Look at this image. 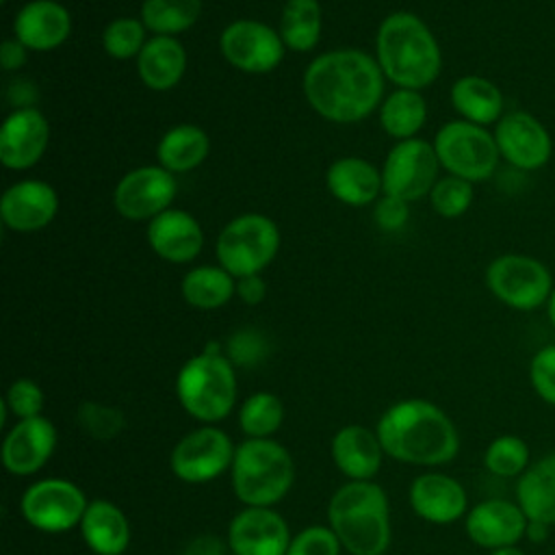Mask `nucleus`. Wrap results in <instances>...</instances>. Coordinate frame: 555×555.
Listing matches in <instances>:
<instances>
[{
  "label": "nucleus",
  "mask_w": 555,
  "mask_h": 555,
  "mask_svg": "<svg viewBox=\"0 0 555 555\" xmlns=\"http://www.w3.org/2000/svg\"><path fill=\"white\" fill-rule=\"evenodd\" d=\"M173 195V173L160 165H145L128 171L117 182L113 191V206L124 219L143 221L167 210Z\"/></svg>",
  "instance_id": "4468645a"
},
{
  "label": "nucleus",
  "mask_w": 555,
  "mask_h": 555,
  "mask_svg": "<svg viewBox=\"0 0 555 555\" xmlns=\"http://www.w3.org/2000/svg\"><path fill=\"white\" fill-rule=\"evenodd\" d=\"M291 531L273 507L245 505L228 527L232 555H286Z\"/></svg>",
  "instance_id": "f3484780"
},
{
  "label": "nucleus",
  "mask_w": 555,
  "mask_h": 555,
  "mask_svg": "<svg viewBox=\"0 0 555 555\" xmlns=\"http://www.w3.org/2000/svg\"><path fill=\"white\" fill-rule=\"evenodd\" d=\"M438 167L440 160L436 156L434 143H427L418 137L399 141L388 152L382 167L384 195H392L403 202L429 195L438 182Z\"/></svg>",
  "instance_id": "9b49d317"
},
{
  "label": "nucleus",
  "mask_w": 555,
  "mask_h": 555,
  "mask_svg": "<svg viewBox=\"0 0 555 555\" xmlns=\"http://www.w3.org/2000/svg\"><path fill=\"white\" fill-rule=\"evenodd\" d=\"M147 243L152 251L173 264L197 258L204 247V232L197 219L182 208H167L147 223Z\"/></svg>",
  "instance_id": "4be33fe9"
},
{
  "label": "nucleus",
  "mask_w": 555,
  "mask_h": 555,
  "mask_svg": "<svg viewBox=\"0 0 555 555\" xmlns=\"http://www.w3.org/2000/svg\"><path fill=\"white\" fill-rule=\"evenodd\" d=\"M78 423L82 431L95 440H111L126 427L124 412L98 401H85L78 408Z\"/></svg>",
  "instance_id": "58836bf2"
},
{
  "label": "nucleus",
  "mask_w": 555,
  "mask_h": 555,
  "mask_svg": "<svg viewBox=\"0 0 555 555\" xmlns=\"http://www.w3.org/2000/svg\"><path fill=\"white\" fill-rule=\"evenodd\" d=\"M514 496L529 520L555 525V451L529 464L516 481Z\"/></svg>",
  "instance_id": "cd10ccee"
},
{
  "label": "nucleus",
  "mask_w": 555,
  "mask_h": 555,
  "mask_svg": "<svg viewBox=\"0 0 555 555\" xmlns=\"http://www.w3.org/2000/svg\"><path fill=\"white\" fill-rule=\"evenodd\" d=\"M529 384L540 401L555 408V343L540 347L531 356Z\"/></svg>",
  "instance_id": "ea45409f"
},
{
  "label": "nucleus",
  "mask_w": 555,
  "mask_h": 555,
  "mask_svg": "<svg viewBox=\"0 0 555 555\" xmlns=\"http://www.w3.org/2000/svg\"><path fill=\"white\" fill-rule=\"evenodd\" d=\"M234 444L225 431L204 425L178 440L171 451V473L186 483H206L232 466Z\"/></svg>",
  "instance_id": "ddd939ff"
},
{
  "label": "nucleus",
  "mask_w": 555,
  "mask_h": 555,
  "mask_svg": "<svg viewBox=\"0 0 555 555\" xmlns=\"http://www.w3.org/2000/svg\"><path fill=\"white\" fill-rule=\"evenodd\" d=\"M377 438L386 455L416 466H440L460 451L453 421L427 399H405L390 405L379 423Z\"/></svg>",
  "instance_id": "f03ea898"
},
{
  "label": "nucleus",
  "mask_w": 555,
  "mask_h": 555,
  "mask_svg": "<svg viewBox=\"0 0 555 555\" xmlns=\"http://www.w3.org/2000/svg\"><path fill=\"white\" fill-rule=\"evenodd\" d=\"M50 124L33 106L15 108L0 126V160L7 169H30L46 152Z\"/></svg>",
  "instance_id": "a211bd4d"
},
{
  "label": "nucleus",
  "mask_w": 555,
  "mask_h": 555,
  "mask_svg": "<svg viewBox=\"0 0 555 555\" xmlns=\"http://www.w3.org/2000/svg\"><path fill=\"white\" fill-rule=\"evenodd\" d=\"M80 533L95 555H121L130 542L126 514L106 499L89 501L80 520Z\"/></svg>",
  "instance_id": "bb28decb"
},
{
  "label": "nucleus",
  "mask_w": 555,
  "mask_h": 555,
  "mask_svg": "<svg viewBox=\"0 0 555 555\" xmlns=\"http://www.w3.org/2000/svg\"><path fill=\"white\" fill-rule=\"evenodd\" d=\"M202 13V0H143L141 22L154 35L176 37L189 30Z\"/></svg>",
  "instance_id": "72a5a7b5"
},
{
  "label": "nucleus",
  "mask_w": 555,
  "mask_h": 555,
  "mask_svg": "<svg viewBox=\"0 0 555 555\" xmlns=\"http://www.w3.org/2000/svg\"><path fill=\"white\" fill-rule=\"evenodd\" d=\"M531 464V449L525 438L516 434H501L490 440L483 453V466L488 473L512 479L520 477Z\"/></svg>",
  "instance_id": "c9c22d12"
},
{
  "label": "nucleus",
  "mask_w": 555,
  "mask_h": 555,
  "mask_svg": "<svg viewBox=\"0 0 555 555\" xmlns=\"http://www.w3.org/2000/svg\"><path fill=\"white\" fill-rule=\"evenodd\" d=\"M488 291L507 308L529 312L546 306L555 288L544 262L527 254H501L486 269Z\"/></svg>",
  "instance_id": "1a4fd4ad"
},
{
  "label": "nucleus",
  "mask_w": 555,
  "mask_h": 555,
  "mask_svg": "<svg viewBox=\"0 0 555 555\" xmlns=\"http://www.w3.org/2000/svg\"><path fill=\"white\" fill-rule=\"evenodd\" d=\"M137 72L147 89L167 91L176 87L186 72V50L176 37L154 35L137 56Z\"/></svg>",
  "instance_id": "a878e982"
},
{
  "label": "nucleus",
  "mask_w": 555,
  "mask_h": 555,
  "mask_svg": "<svg viewBox=\"0 0 555 555\" xmlns=\"http://www.w3.org/2000/svg\"><path fill=\"white\" fill-rule=\"evenodd\" d=\"M59 210V195L43 180H20L0 199V217L9 230L35 232L46 228Z\"/></svg>",
  "instance_id": "aec40b11"
},
{
  "label": "nucleus",
  "mask_w": 555,
  "mask_h": 555,
  "mask_svg": "<svg viewBox=\"0 0 555 555\" xmlns=\"http://www.w3.org/2000/svg\"><path fill=\"white\" fill-rule=\"evenodd\" d=\"M473 195H475L473 182L449 173L440 178L429 191V204L440 217L457 219L470 208Z\"/></svg>",
  "instance_id": "4c0bfd02"
},
{
  "label": "nucleus",
  "mask_w": 555,
  "mask_h": 555,
  "mask_svg": "<svg viewBox=\"0 0 555 555\" xmlns=\"http://www.w3.org/2000/svg\"><path fill=\"white\" fill-rule=\"evenodd\" d=\"M267 353V345L262 340L260 334L243 330L236 332L230 340H228V358L232 364L238 366H254L256 362H260Z\"/></svg>",
  "instance_id": "37998d69"
},
{
  "label": "nucleus",
  "mask_w": 555,
  "mask_h": 555,
  "mask_svg": "<svg viewBox=\"0 0 555 555\" xmlns=\"http://www.w3.org/2000/svg\"><path fill=\"white\" fill-rule=\"evenodd\" d=\"M176 395L184 412L206 425L230 414L236 401V373L219 343H208L202 353L182 364Z\"/></svg>",
  "instance_id": "39448f33"
},
{
  "label": "nucleus",
  "mask_w": 555,
  "mask_h": 555,
  "mask_svg": "<svg viewBox=\"0 0 555 555\" xmlns=\"http://www.w3.org/2000/svg\"><path fill=\"white\" fill-rule=\"evenodd\" d=\"M451 104L462 115V119L488 126L503 117V93L501 89L477 74L462 76L451 87Z\"/></svg>",
  "instance_id": "c85d7f7f"
},
{
  "label": "nucleus",
  "mask_w": 555,
  "mask_h": 555,
  "mask_svg": "<svg viewBox=\"0 0 555 555\" xmlns=\"http://www.w3.org/2000/svg\"><path fill=\"white\" fill-rule=\"evenodd\" d=\"M210 152L208 134L195 124H178L169 128L156 147L158 165L171 173H184L199 167Z\"/></svg>",
  "instance_id": "c756f323"
},
{
  "label": "nucleus",
  "mask_w": 555,
  "mask_h": 555,
  "mask_svg": "<svg viewBox=\"0 0 555 555\" xmlns=\"http://www.w3.org/2000/svg\"><path fill=\"white\" fill-rule=\"evenodd\" d=\"M278 33L288 50L310 52L321 39L319 0H286Z\"/></svg>",
  "instance_id": "473e14b6"
},
{
  "label": "nucleus",
  "mask_w": 555,
  "mask_h": 555,
  "mask_svg": "<svg viewBox=\"0 0 555 555\" xmlns=\"http://www.w3.org/2000/svg\"><path fill=\"white\" fill-rule=\"evenodd\" d=\"M490 555H525V551H522V548H518V546H507V548L490 551Z\"/></svg>",
  "instance_id": "3c124183"
},
{
  "label": "nucleus",
  "mask_w": 555,
  "mask_h": 555,
  "mask_svg": "<svg viewBox=\"0 0 555 555\" xmlns=\"http://www.w3.org/2000/svg\"><path fill=\"white\" fill-rule=\"evenodd\" d=\"M410 505L427 522L451 525L466 516L468 496L464 486L444 473H423L410 486Z\"/></svg>",
  "instance_id": "412c9836"
},
{
  "label": "nucleus",
  "mask_w": 555,
  "mask_h": 555,
  "mask_svg": "<svg viewBox=\"0 0 555 555\" xmlns=\"http://www.w3.org/2000/svg\"><path fill=\"white\" fill-rule=\"evenodd\" d=\"M546 317H548V323H551L553 330H555V288L551 291V295H548V299H546Z\"/></svg>",
  "instance_id": "8fccbe9b"
},
{
  "label": "nucleus",
  "mask_w": 555,
  "mask_h": 555,
  "mask_svg": "<svg viewBox=\"0 0 555 555\" xmlns=\"http://www.w3.org/2000/svg\"><path fill=\"white\" fill-rule=\"evenodd\" d=\"M548 531H551L548 525L538 522V520H529L527 522V531H525V540L540 544V542H544L548 538Z\"/></svg>",
  "instance_id": "09e8293b"
},
{
  "label": "nucleus",
  "mask_w": 555,
  "mask_h": 555,
  "mask_svg": "<svg viewBox=\"0 0 555 555\" xmlns=\"http://www.w3.org/2000/svg\"><path fill=\"white\" fill-rule=\"evenodd\" d=\"M327 520L351 555H384L390 544V509L382 486L347 481L327 505Z\"/></svg>",
  "instance_id": "20e7f679"
},
{
  "label": "nucleus",
  "mask_w": 555,
  "mask_h": 555,
  "mask_svg": "<svg viewBox=\"0 0 555 555\" xmlns=\"http://www.w3.org/2000/svg\"><path fill=\"white\" fill-rule=\"evenodd\" d=\"M434 150L440 167L468 182L488 180L501 158L494 132H488L486 126H477L466 119L440 126L434 137Z\"/></svg>",
  "instance_id": "6e6552de"
},
{
  "label": "nucleus",
  "mask_w": 555,
  "mask_h": 555,
  "mask_svg": "<svg viewBox=\"0 0 555 555\" xmlns=\"http://www.w3.org/2000/svg\"><path fill=\"white\" fill-rule=\"evenodd\" d=\"M284 41L275 28L258 20H234L219 35L221 56L247 74H267L284 59Z\"/></svg>",
  "instance_id": "f8f14e48"
},
{
  "label": "nucleus",
  "mask_w": 555,
  "mask_h": 555,
  "mask_svg": "<svg viewBox=\"0 0 555 555\" xmlns=\"http://www.w3.org/2000/svg\"><path fill=\"white\" fill-rule=\"evenodd\" d=\"M529 518L516 501L486 499L473 505L464 516V529L473 544L486 551L518 546L525 540Z\"/></svg>",
  "instance_id": "dca6fc26"
},
{
  "label": "nucleus",
  "mask_w": 555,
  "mask_h": 555,
  "mask_svg": "<svg viewBox=\"0 0 555 555\" xmlns=\"http://www.w3.org/2000/svg\"><path fill=\"white\" fill-rule=\"evenodd\" d=\"M308 104L334 124H353L369 117L384 95V72L362 50H330L304 72Z\"/></svg>",
  "instance_id": "f257e3e1"
},
{
  "label": "nucleus",
  "mask_w": 555,
  "mask_h": 555,
  "mask_svg": "<svg viewBox=\"0 0 555 555\" xmlns=\"http://www.w3.org/2000/svg\"><path fill=\"white\" fill-rule=\"evenodd\" d=\"M232 488L249 507H271L286 496L295 481V462L288 449L271 438H247L234 449L230 466Z\"/></svg>",
  "instance_id": "423d86ee"
},
{
  "label": "nucleus",
  "mask_w": 555,
  "mask_h": 555,
  "mask_svg": "<svg viewBox=\"0 0 555 555\" xmlns=\"http://www.w3.org/2000/svg\"><path fill=\"white\" fill-rule=\"evenodd\" d=\"M69 33L72 15L56 0H30L13 20L15 39L35 52L56 50L67 41Z\"/></svg>",
  "instance_id": "5701e85b"
},
{
  "label": "nucleus",
  "mask_w": 555,
  "mask_h": 555,
  "mask_svg": "<svg viewBox=\"0 0 555 555\" xmlns=\"http://www.w3.org/2000/svg\"><path fill=\"white\" fill-rule=\"evenodd\" d=\"M340 548L343 544L332 527L314 525L291 538L286 555H340Z\"/></svg>",
  "instance_id": "79ce46f5"
},
{
  "label": "nucleus",
  "mask_w": 555,
  "mask_h": 555,
  "mask_svg": "<svg viewBox=\"0 0 555 555\" xmlns=\"http://www.w3.org/2000/svg\"><path fill=\"white\" fill-rule=\"evenodd\" d=\"M236 295L249 304V306H256L264 299V282L260 275H247V278H238V284H236Z\"/></svg>",
  "instance_id": "de8ad7c7"
},
{
  "label": "nucleus",
  "mask_w": 555,
  "mask_h": 555,
  "mask_svg": "<svg viewBox=\"0 0 555 555\" xmlns=\"http://www.w3.org/2000/svg\"><path fill=\"white\" fill-rule=\"evenodd\" d=\"M26 52H28V48L22 46L17 39H7V41H2V48H0V65H2L7 72L20 69V67L26 63Z\"/></svg>",
  "instance_id": "49530a36"
},
{
  "label": "nucleus",
  "mask_w": 555,
  "mask_h": 555,
  "mask_svg": "<svg viewBox=\"0 0 555 555\" xmlns=\"http://www.w3.org/2000/svg\"><path fill=\"white\" fill-rule=\"evenodd\" d=\"M280 249V230L260 212H245L225 223L217 236V260L230 275H260Z\"/></svg>",
  "instance_id": "0eeeda50"
},
{
  "label": "nucleus",
  "mask_w": 555,
  "mask_h": 555,
  "mask_svg": "<svg viewBox=\"0 0 555 555\" xmlns=\"http://www.w3.org/2000/svg\"><path fill=\"white\" fill-rule=\"evenodd\" d=\"M382 455L377 431L362 425H345L332 438V460L351 481H371L382 466Z\"/></svg>",
  "instance_id": "b1692460"
},
{
  "label": "nucleus",
  "mask_w": 555,
  "mask_h": 555,
  "mask_svg": "<svg viewBox=\"0 0 555 555\" xmlns=\"http://www.w3.org/2000/svg\"><path fill=\"white\" fill-rule=\"evenodd\" d=\"M145 46V26L137 17H117L102 33V48L108 56L126 61L139 56Z\"/></svg>",
  "instance_id": "e433bc0d"
},
{
  "label": "nucleus",
  "mask_w": 555,
  "mask_h": 555,
  "mask_svg": "<svg viewBox=\"0 0 555 555\" xmlns=\"http://www.w3.org/2000/svg\"><path fill=\"white\" fill-rule=\"evenodd\" d=\"M375 59L384 78L399 89L429 87L442 69L440 46L429 26L414 13L397 11L382 20L375 35Z\"/></svg>",
  "instance_id": "7ed1b4c3"
},
{
  "label": "nucleus",
  "mask_w": 555,
  "mask_h": 555,
  "mask_svg": "<svg viewBox=\"0 0 555 555\" xmlns=\"http://www.w3.org/2000/svg\"><path fill=\"white\" fill-rule=\"evenodd\" d=\"M408 204L410 202H403L392 195L379 197L375 202V223L388 232L399 230L408 221Z\"/></svg>",
  "instance_id": "c03bdc74"
},
{
  "label": "nucleus",
  "mask_w": 555,
  "mask_h": 555,
  "mask_svg": "<svg viewBox=\"0 0 555 555\" xmlns=\"http://www.w3.org/2000/svg\"><path fill=\"white\" fill-rule=\"evenodd\" d=\"M180 291L189 306L199 310H215L232 299L236 293V282L234 275H230L223 267L202 264L184 273Z\"/></svg>",
  "instance_id": "7c9ffc66"
},
{
  "label": "nucleus",
  "mask_w": 555,
  "mask_h": 555,
  "mask_svg": "<svg viewBox=\"0 0 555 555\" xmlns=\"http://www.w3.org/2000/svg\"><path fill=\"white\" fill-rule=\"evenodd\" d=\"M225 544H223V540L221 538H217V535H212V533H202V535H197V538H193L186 546H184V551H182V555H225Z\"/></svg>",
  "instance_id": "a18cd8bd"
},
{
  "label": "nucleus",
  "mask_w": 555,
  "mask_h": 555,
  "mask_svg": "<svg viewBox=\"0 0 555 555\" xmlns=\"http://www.w3.org/2000/svg\"><path fill=\"white\" fill-rule=\"evenodd\" d=\"M284 421L282 401L267 390L249 395L238 410V425L247 438H271Z\"/></svg>",
  "instance_id": "f704fd0d"
},
{
  "label": "nucleus",
  "mask_w": 555,
  "mask_h": 555,
  "mask_svg": "<svg viewBox=\"0 0 555 555\" xmlns=\"http://www.w3.org/2000/svg\"><path fill=\"white\" fill-rule=\"evenodd\" d=\"M327 191L347 206H366L379 199L384 193L382 171L360 158V156H343L327 167L325 173Z\"/></svg>",
  "instance_id": "393cba45"
},
{
  "label": "nucleus",
  "mask_w": 555,
  "mask_h": 555,
  "mask_svg": "<svg viewBox=\"0 0 555 555\" xmlns=\"http://www.w3.org/2000/svg\"><path fill=\"white\" fill-rule=\"evenodd\" d=\"M89 501L69 479L48 477L30 483L22 494L24 520L46 533H63L80 527Z\"/></svg>",
  "instance_id": "9d476101"
},
{
  "label": "nucleus",
  "mask_w": 555,
  "mask_h": 555,
  "mask_svg": "<svg viewBox=\"0 0 555 555\" xmlns=\"http://www.w3.org/2000/svg\"><path fill=\"white\" fill-rule=\"evenodd\" d=\"M7 403V410L17 416V421L22 418H33V416H41V410H43V390L39 388V384L35 379H28V377H20L15 379L4 399Z\"/></svg>",
  "instance_id": "a19ab883"
},
{
  "label": "nucleus",
  "mask_w": 555,
  "mask_h": 555,
  "mask_svg": "<svg viewBox=\"0 0 555 555\" xmlns=\"http://www.w3.org/2000/svg\"><path fill=\"white\" fill-rule=\"evenodd\" d=\"M494 141L501 158L522 171L542 169L553 154L546 126L527 111H509L496 121Z\"/></svg>",
  "instance_id": "2eb2a0df"
},
{
  "label": "nucleus",
  "mask_w": 555,
  "mask_h": 555,
  "mask_svg": "<svg viewBox=\"0 0 555 555\" xmlns=\"http://www.w3.org/2000/svg\"><path fill=\"white\" fill-rule=\"evenodd\" d=\"M56 447V429L46 416L17 421L2 440V464L11 475L28 477L46 466Z\"/></svg>",
  "instance_id": "6ab92c4d"
},
{
  "label": "nucleus",
  "mask_w": 555,
  "mask_h": 555,
  "mask_svg": "<svg viewBox=\"0 0 555 555\" xmlns=\"http://www.w3.org/2000/svg\"><path fill=\"white\" fill-rule=\"evenodd\" d=\"M427 119V104L423 95L414 89H397L384 98L379 106V124L382 128L399 139H414V134L423 128Z\"/></svg>",
  "instance_id": "2f4dec72"
}]
</instances>
